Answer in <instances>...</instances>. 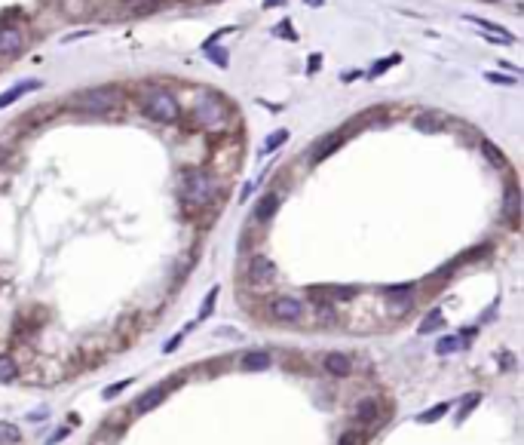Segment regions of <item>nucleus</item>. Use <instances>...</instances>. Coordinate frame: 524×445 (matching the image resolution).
Returning a JSON list of instances; mask_svg holds the SVG:
<instances>
[{
	"label": "nucleus",
	"mask_w": 524,
	"mask_h": 445,
	"mask_svg": "<svg viewBox=\"0 0 524 445\" xmlns=\"http://www.w3.org/2000/svg\"><path fill=\"white\" fill-rule=\"evenodd\" d=\"M276 3H283V0H267V3H264V6H276Z\"/></svg>",
	"instance_id": "nucleus-41"
},
{
	"label": "nucleus",
	"mask_w": 524,
	"mask_h": 445,
	"mask_svg": "<svg viewBox=\"0 0 524 445\" xmlns=\"http://www.w3.org/2000/svg\"><path fill=\"white\" fill-rule=\"evenodd\" d=\"M246 279L254 286V289H264L276 279V264H273L267 255H252L246 264Z\"/></svg>",
	"instance_id": "nucleus-6"
},
{
	"label": "nucleus",
	"mask_w": 524,
	"mask_h": 445,
	"mask_svg": "<svg viewBox=\"0 0 524 445\" xmlns=\"http://www.w3.org/2000/svg\"><path fill=\"white\" fill-rule=\"evenodd\" d=\"M141 108L154 123H166V126L169 123H178L181 114H184V111H181V102L163 87H147V95H144Z\"/></svg>",
	"instance_id": "nucleus-3"
},
{
	"label": "nucleus",
	"mask_w": 524,
	"mask_h": 445,
	"mask_svg": "<svg viewBox=\"0 0 524 445\" xmlns=\"http://www.w3.org/2000/svg\"><path fill=\"white\" fill-rule=\"evenodd\" d=\"M184 129H202V133H230V123H233V104H227L221 95H212V93H202L200 99L191 104L187 117L181 114Z\"/></svg>",
	"instance_id": "nucleus-1"
},
{
	"label": "nucleus",
	"mask_w": 524,
	"mask_h": 445,
	"mask_svg": "<svg viewBox=\"0 0 524 445\" xmlns=\"http://www.w3.org/2000/svg\"><path fill=\"white\" fill-rule=\"evenodd\" d=\"M377 415H381V399H377V396L359 399V405H356V421L359 424H374Z\"/></svg>",
	"instance_id": "nucleus-14"
},
{
	"label": "nucleus",
	"mask_w": 524,
	"mask_h": 445,
	"mask_svg": "<svg viewBox=\"0 0 524 445\" xmlns=\"http://www.w3.org/2000/svg\"><path fill=\"white\" fill-rule=\"evenodd\" d=\"M202 52H206V58H212L218 68H227V56L221 47H215V43H209V47H202Z\"/></svg>",
	"instance_id": "nucleus-24"
},
{
	"label": "nucleus",
	"mask_w": 524,
	"mask_h": 445,
	"mask_svg": "<svg viewBox=\"0 0 524 445\" xmlns=\"http://www.w3.org/2000/svg\"><path fill=\"white\" fill-rule=\"evenodd\" d=\"M319 65H322V56H319V52H313V56H310V65H307V71H310V74H316Z\"/></svg>",
	"instance_id": "nucleus-34"
},
{
	"label": "nucleus",
	"mask_w": 524,
	"mask_h": 445,
	"mask_svg": "<svg viewBox=\"0 0 524 445\" xmlns=\"http://www.w3.org/2000/svg\"><path fill=\"white\" fill-rule=\"evenodd\" d=\"M123 102V93L117 87H89L74 95V108L83 114H110L114 104Z\"/></svg>",
	"instance_id": "nucleus-4"
},
{
	"label": "nucleus",
	"mask_w": 524,
	"mask_h": 445,
	"mask_svg": "<svg viewBox=\"0 0 524 445\" xmlns=\"http://www.w3.org/2000/svg\"><path fill=\"white\" fill-rule=\"evenodd\" d=\"M484 80L503 83V87H515V77H506V74H500V71H488V74H484Z\"/></svg>",
	"instance_id": "nucleus-29"
},
{
	"label": "nucleus",
	"mask_w": 524,
	"mask_h": 445,
	"mask_svg": "<svg viewBox=\"0 0 524 445\" xmlns=\"http://www.w3.org/2000/svg\"><path fill=\"white\" fill-rule=\"evenodd\" d=\"M386 298V317H405L414 307V292H402V295H383Z\"/></svg>",
	"instance_id": "nucleus-13"
},
{
	"label": "nucleus",
	"mask_w": 524,
	"mask_h": 445,
	"mask_svg": "<svg viewBox=\"0 0 524 445\" xmlns=\"http://www.w3.org/2000/svg\"><path fill=\"white\" fill-rule=\"evenodd\" d=\"M129 384H132V381H129V378H126V381H117V384H110V387H108V390H104V393H102V396H104V399H114V396H120V393H123V390H126V387H129Z\"/></svg>",
	"instance_id": "nucleus-30"
},
{
	"label": "nucleus",
	"mask_w": 524,
	"mask_h": 445,
	"mask_svg": "<svg viewBox=\"0 0 524 445\" xmlns=\"http://www.w3.org/2000/svg\"><path fill=\"white\" fill-rule=\"evenodd\" d=\"M444 126H448V120L438 111H427V114L417 117V129H423V133H442Z\"/></svg>",
	"instance_id": "nucleus-17"
},
{
	"label": "nucleus",
	"mask_w": 524,
	"mask_h": 445,
	"mask_svg": "<svg viewBox=\"0 0 524 445\" xmlns=\"http://www.w3.org/2000/svg\"><path fill=\"white\" fill-rule=\"evenodd\" d=\"M25 49V34L19 25H0V56H19Z\"/></svg>",
	"instance_id": "nucleus-8"
},
{
	"label": "nucleus",
	"mask_w": 524,
	"mask_h": 445,
	"mask_svg": "<svg viewBox=\"0 0 524 445\" xmlns=\"http://www.w3.org/2000/svg\"><path fill=\"white\" fill-rule=\"evenodd\" d=\"M346 135H350L346 129H337V133H331V135H322V139L313 145V163H322L329 154H334V150L346 141Z\"/></svg>",
	"instance_id": "nucleus-11"
},
{
	"label": "nucleus",
	"mask_w": 524,
	"mask_h": 445,
	"mask_svg": "<svg viewBox=\"0 0 524 445\" xmlns=\"http://www.w3.org/2000/svg\"><path fill=\"white\" fill-rule=\"evenodd\" d=\"M359 77H362V71H346L344 80H346V83H353V80H359Z\"/></svg>",
	"instance_id": "nucleus-38"
},
{
	"label": "nucleus",
	"mask_w": 524,
	"mask_h": 445,
	"mask_svg": "<svg viewBox=\"0 0 524 445\" xmlns=\"http://www.w3.org/2000/svg\"><path fill=\"white\" fill-rule=\"evenodd\" d=\"M322 369L334 378H350L353 375V356H346V353H340V350H331L322 356Z\"/></svg>",
	"instance_id": "nucleus-10"
},
{
	"label": "nucleus",
	"mask_w": 524,
	"mask_h": 445,
	"mask_svg": "<svg viewBox=\"0 0 524 445\" xmlns=\"http://www.w3.org/2000/svg\"><path fill=\"white\" fill-rule=\"evenodd\" d=\"M22 442V433H19L16 424L0 421V445H19Z\"/></svg>",
	"instance_id": "nucleus-19"
},
{
	"label": "nucleus",
	"mask_w": 524,
	"mask_h": 445,
	"mask_svg": "<svg viewBox=\"0 0 524 445\" xmlns=\"http://www.w3.org/2000/svg\"><path fill=\"white\" fill-rule=\"evenodd\" d=\"M31 89H40V80H25V83H19V87L6 89V93H0V108H10L12 102L22 99V95L31 93Z\"/></svg>",
	"instance_id": "nucleus-16"
},
{
	"label": "nucleus",
	"mask_w": 524,
	"mask_h": 445,
	"mask_svg": "<svg viewBox=\"0 0 524 445\" xmlns=\"http://www.w3.org/2000/svg\"><path fill=\"white\" fill-rule=\"evenodd\" d=\"M402 292H414V283H405V286H386L383 295H402Z\"/></svg>",
	"instance_id": "nucleus-33"
},
{
	"label": "nucleus",
	"mask_w": 524,
	"mask_h": 445,
	"mask_svg": "<svg viewBox=\"0 0 524 445\" xmlns=\"http://www.w3.org/2000/svg\"><path fill=\"white\" fill-rule=\"evenodd\" d=\"M181 338H184V335H175V338H172V341H169L166 347H163V350H166V353H172V350H175V347H178V344H181Z\"/></svg>",
	"instance_id": "nucleus-37"
},
{
	"label": "nucleus",
	"mask_w": 524,
	"mask_h": 445,
	"mask_svg": "<svg viewBox=\"0 0 524 445\" xmlns=\"http://www.w3.org/2000/svg\"><path fill=\"white\" fill-rule=\"evenodd\" d=\"M285 139H288V133H285V129H279V133H273L270 139L264 141V154H273V150H276L279 145H285Z\"/></svg>",
	"instance_id": "nucleus-27"
},
{
	"label": "nucleus",
	"mask_w": 524,
	"mask_h": 445,
	"mask_svg": "<svg viewBox=\"0 0 524 445\" xmlns=\"http://www.w3.org/2000/svg\"><path fill=\"white\" fill-rule=\"evenodd\" d=\"M181 197H184L187 209L215 206L221 197V181L215 179L212 169H187L181 175Z\"/></svg>",
	"instance_id": "nucleus-2"
},
{
	"label": "nucleus",
	"mask_w": 524,
	"mask_h": 445,
	"mask_svg": "<svg viewBox=\"0 0 524 445\" xmlns=\"http://www.w3.org/2000/svg\"><path fill=\"white\" fill-rule=\"evenodd\" d=\"M307 6H322V0H307Z\"/></svg>",
	"instance_id": "nucleus-40"
},
{
	"label": "nucleus",
	"mask_w": 524,
	"mask_h": 445,
	"mask_svg": "<svg viewBox=\"0 0 524 445\" xmlns=\"http://www.w3.org/2000/svg\"><path fill=\"white\" fill-rule=\"evenodd\" d=\"M252 191H254V185H246V187H242V200L252 197Z\"/></svg>",
	"instance_id": "nucleus-39"
},
{
	"label": "nucleus",
	"mask_w": 524,
	"mask_h": 445,
	"mask_svg": "<svg viewBox=\"0 0 524 445\" xmlns=\"http://www.w3.org/2000/svg\"><path fill=\"white\" fill-rule=\"evenodd\" d=\"M503 218L509 221V227H519L521 221V191L515 181H509L506 197H503Z\"/></svg>",
	"instance_id": "nucleus-9"
},
{
	"label": "nucleus",
	"mask_w": 524,
	"mask_h": 445,
	"mask_svg": "<svg viewBox=\"0 0 524 445\" xmlns=\"http://www.w3.org/2000/svg\"><path fill=\"white\" fill-rule=\"evenodd\" d=\"M169 393V384H160V387H154V390H147V393H141L139 399H135V415H147L150 409H156V405L166 399Z\"/></svg>",
	"instance_id": "nucleus-12"
},
{
	"label": "nucleus",
	"mask_w": 524,
	"mask_h": 445,
	"mask_svg": "<svg viewBox=\"0 0 524 445\" xmlns=\"http://www.w3.org/2000/svg\"><path fill=\"white\" fill-rule=\"evenodd\" d=\"M64 436H68V430H56V433L49 436V445H56V442H62Z\"/></svg>",
	"instance_id": "nucleus-36"
},
{
	"label": "nucleus",
	"mask_w": 524,
	"mask_h": 445,
	"mask_svg": "<svg viewBox=\"0 0 524 445\" xmlns=\"http://www.w3.org/2000/svg\"><path fill=\"white\" fill-rule=\"evenodd\" d=\"M448 411H451V405H448V402H438L436 409H429V411H423V415H417V421H420V424H436L438 418L448 415Z\"/></svg>",
	"instance_id": "nucleus-23"
},
{
	"label": "nucleus",
	"mask_w": 524,
	"mask_h": 445,
	"mask_svg": "<svg viewBox=\"0 0 524 445\" xmlns=\"http://www.w3.org/2000/svg\"><path fill=\"white\" fill-rule=\"evenodd\" d=\"M19 378V363L10 353H0V384H10Z\"/></svg>",
	"instance_id": "nucleus-18"
},
{
	"label": "nucleus",
	"mask_w": 524,
	"mask_h": 445,
	"mask_svg": "<svg viewBox=\"0 0 524 445\" xmlns=\"http://www.w3.org/2000/svg\"><path fill=\"white\" fill-rule=\"evenodd\" d=\"M460 347H463L460 338H457V335H448V338H442V341L436 344V353H438V356H448V353H457Z\"/></svg>",
	"instance_id": "nucleus-22"
},
{
	"label": "nucleus",
	"mask_w": 524,
	"mask_h": 445,
	"mask_svg": "<svg viewBox=\"0 0 524 445\" xmlns=\"http://www.w3.org/2000/svg\"><path fill=\"white\" fill-rule=\"evenodd\" d=\"M442 326H444V317H442V310H429V317L423 319V323H420V329H417V332H420V335H429V332L442 329Z\"/></svg>",
	"instance_id": "nucleus-20"
},
{
	"label": "nucleus",
	"mask_w": 524,
	"mask_h": 445,
	"mask_svg": "<svg viewBox=\"0 0 524 445\" xmlns=\"http://www.w3.org/2000/svg\"><path fill=\"white\" fill-rule=\"evenodd\" d=\"M478 402H481V396H478V393H473V396H466V399H463V405H460V415H457V421H466V418L473 415V409H475Z\"/></svg>",
	"instance_id": "nucleus-26"
},
{
	"label": "nucleus",
	"mask_w": 524,
	"mask_h": 445,
	"mask_svg": "<svg viewBox=\"0 0 524 445\" xmlns=\"http://www.w3.org/2000/svg\"><path fill=\"white\" fill-rule=\"evenodd\" d=\"M239 365L246 372H264V369H270L273 365V359H270V353L267 350H248V353H242Z\"/></svg>",
	"instance_id": "nucleus-15"
},
{
	"label": "nucleus",
	"mask_w": 524,
	"mask_h": 445,
	"mask_svg": "<svg viewBox=\"0 0 524 445\" xmlns=\"http://www.w3.org/2000/svg\"><path fill=\"white\" fill-rule=\"evenodd\" d=\"M503 369H515V356L509 350H503Z\"/></svg>",
	"instance_id": "nucleus-35"
},
{
	"label": "nucleus",
	"mask_w": 524,
	"mask_h": 445,
	"mask_svg": "<svg viewBox=\"0 0 524 445\" xmlns=\"http://www.w3.org/2000/svg\"><path fill=\"white\" fill-rule=\"evenodd\" d=\"M283 197H285V191H270V194H264L258 203H254V212H252V225H261L264 227L267 221L276 215V209H279V203H283Z\"/></svg>",
	"instance_id": "nucleus-7"
},
{
	"label": "nucleus",
	"mask_w": 524,
	"mask_h": 445,
	"mask_svg": "<svg viewBox=\"0 0 524 445\" xmlns=\"http://www.w3.org/2000/svg\"><path fill=\"white\" fill-rule=\"evenodd\" d=\"M337 445H362V433H356V430H346V433L340 436Z\"/></svg>",
	"instance_id": "nucleus-32"
},
{
	"label": "nucleus",
	"mask_w": 524,
	"mask_h": 445,
	"mask_svg": "<svg viewBox=\"0 0 524 445\" xmlns=\"http://www.w3.org/2000/svg\"><path fill=\"white\" fill-rule=\"evenodd\" d=\"M276 37H285V41H298V34H294L291 22H279V25H276Z\"/></svg>",
	"instance_id": "nucleus-31"
},
{
	"label": "nucleus",
	"mask_w": 524,
	"mask_h": 445,
	"mask_svg": "<svg viewBox=\"0 0 524 445\" xmlns=\"http://www.w3.org/2000/svg\"><path fill=\"white\" fill-rule=\"evenodd\" d=\"M402 62V56H390V58H383V62H377L374 68H371V77H381V74H386L390 68H396V65Z\"/></svg>",
	"instance_id": "nucleus-25"
},
{
	"label": "nucleus",
	"mask_w": 524,
	"mask_h": 445,
	"mask_svg": "<svg viewBox=\"0 0 524 445\" xmlns=\"http://www.w3.org/2000/svg\"><path fill=\"white\" fill-rule=\"evenodd\" d=\"M481 150H484V157H488L494 166H506V157H503V150L494 145V141H488V139H481Z\"/></svg>",
	"instance_id": "nucleus-21"
},
{
	"label": "nucleus",
	"mask_w": 524,
	"mask_h": 445,
	"mask_svg": "<svg viewBox=\"0 0 524 445\" xmlns=\"http://www.w3.org/2000/svg\"><path fill=\"white\" fill-rule=\"evenodd\" d=\"M215 301H218V289H212V292H209V298L202 301V307H200V319H206L209 313L215 310Z\"/></svg>",
	"instance_id": "nucleus-28"
},
{
	"label": "nucleus",
	"mask_w": 524,
	"mask_h": 445,
	"mask_svg": "<svg viewBox=\"0 0 524 445\" xmlns=\"http://www.w3.org/2000/svg\"><path fill=\"white\" fill-rule=\"evenodd\" d=\"M267 310H270V317L279 319V323H300L307 307H304V301H298L291 295H276V298H270V307H267Z\"/></svg>",
	"instance_id": "nucleus-5"
}]
</instances>
